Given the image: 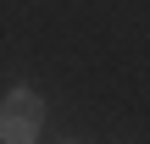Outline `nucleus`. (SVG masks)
<instances>
[{
	"instance_id": "1",
	"label": "nucleus",
	"mask_w": 150,
	"mask_h": 144,
	"mask_svg": "<svg viewBox=\"0 0 150 144\" xmlns=\"http://www.w3.org/2000/svg\"><path fill=\"white\" fill-rule=\"evenodd\" d=\"M45 128V100L33 89H11L0 100V144H28Z\"/></svg>"
}]
</instances>
